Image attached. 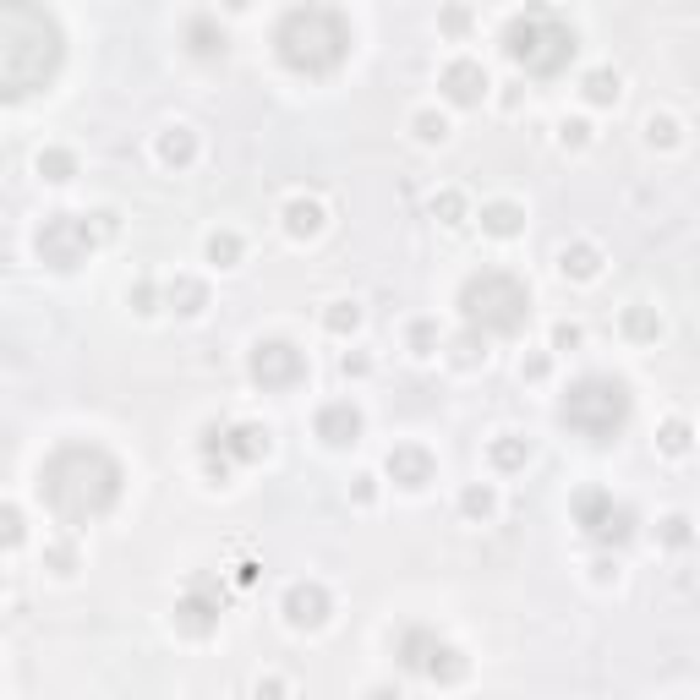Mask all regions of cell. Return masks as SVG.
I'll use <instances>...</instances> for the list:
<instances>
[{
    "label": "cell",
    "mask_w": 700,
    "mask_h": 700,
    "mask_svg": "<svg viewBox=\"0 0 700 700\" xmlns=\"http://www.w3.org/2000/svg\"><path fill=\"white\" fill-rule=\"evenodd\" d=\"M66 33L50 6L0 0V104L33 99L61 77Z\"/></svg>",
    "instance_id": "1"
},
{
    "label": "cell",
    "mask_w": 700,
    "mask_h": 700,
    "mask_svg": "<svg viewBox=\"0 0 700 700\" xmlns=\"http://www.w3.org/2000/svg\"><path fill=\"white\" fill-rule=\"evenodd\" d=\"M126 471L110 449L99 443H61L50 460L39 465V498L50 504L55 520L66 525H88L104 520L115 504H121Z\"/></svg>",
    "instance_id": "2"
},
{
    "label": "cell",
    "mask_w": 700,
    "mask_h": 700,
    "mask_svg": "<svg viewBox=\"0 0 700 700\" xmlns=\"http://www.w3.org/2000/svg\"><path fill=\"white\" fill-rule=\"evenodd\" d=\"M274 55L301 77H329L350 55V22L334 6H290L274 28Z\"/></svg>",
    "instance_id": "3"
},
{
    "label": "cell",
    "mask_w": 700,
    "mask_h": 700,
    "mask_svg": "<svg viewBox=\"0 0 700 700\" xmlns=\"http://www.w3.org/2000/svg\"><path fill=\"white\" fill-rule=\"evenodd\" d=\"M629 411H635V400H629L624 378H613V372H586V378H575L564 389V400H558V427H569V433L586 438V443H613L629 427Z\"/></svg>",
    "instance_id": "4"
},
{
    "label": "cell",
    "mask_w": 700,
    "mask_h": 700,
    "mask_svg": "<svg viewBox=\"0 0 700 700\" xmlns=\"http://www.w3.org/2000/svg\"><path fill=\"white\" fill-rule=\"evenodd\" d=\"M575 50H580L575 28H569L553 6H525L504 28V55L525 77H558L569 61H575Z\"/></svg>",
    "instance_id": "5"
},
{
    "label": "cell",
    "mask_w": 700,
    "mask_h": 700,
    "mask_svg": "<svg viewBox=\"0 0 700 700\" xmlns=\"http://www.w3.org/2000/svg\"><path fill=\"white\" fill-rule=\"evenodd\" d=\"M460 318L471 323L476 334H493V340H509L531 323V290L525 279L504 274V268H482L460 285Z\"/></svg>",
    "instance_id": "6"
},
{
    "label": "cell",
    "mask_w": 700,
    "mask_h": 700,
    "mask_svg": "<svg viewBox=\"0 0 700 700\" xmlns=\"http://www.w3.org/2000/svg\"><path fill=\"white\" fill-rule=\"evenodd\" d=\"M394 657H400L405 673H416V679H427V684H460L465 679L460 646H449V640L427 624H405L400 640H394Z\"/></svg>",
    "instance_id": "7"
},
{
    "label": "cell",
    "mask_w": 700,
    "mask_h": 700,
    "mask_svg": "<svg viewBox=\"0 0 700 700\" xmlns=\"http://www.w3.org/2000/svg\"><path fill=\"white\" fill-rule=\"evenodd\" d=\"M575 525L586 531V542L597 547H624L635 536V509L618 504L608 487H580L575 493Z\"/></svg>",
    "instance_id": "8"
},
{
    "label": "cell",
    "mask_w": 700,
    "mask_h": 700,
    "mask_svg": "<svg viewBox=\"0 0 700 700\" xmlns=\"http://www.w3.org/2000/svg\"><path fill=\"white\" fill-rule=\"evenodd\" d=\"M93 241H99V236H93V225H88L83 214H50L39 225V236H33V247H39V263L72 274L77 263H88Z\"/></svg>",
    "instance_id": "9"
},
{
    "label": "cell",
    "mask_w": 700,
    "mask_h": 700,
    "mask_svg": "<svg viewBox=\"0 0 700 700\" xmlns=\"http://www.w3.org/2000/svg\"><path fill=\"white\" fill-rule=\"evenodd\" d=\"M247 372H252V383L268 389V394L296 389V383L307 378V350L290 345V340H258L252 356H247Z\"/></svg>",
    "instance_id": "10"
},
{
    "label": "cell",
    "mask_w": 700,
    "mask_h": 700,
    "mask_svg": "<svg viewBox=\"0 0 700 700\" xmlns=\"http://www.w3.org/2000/svg\"><path fill=\"white\" fill-rule=\"evenodd\" d=\"M203 454H225V460H263V454H268V427H258V422L203 427Z\"/></svg>",
    "instance_id": "11"
},
{
    "label": "cell",
    "mask_w": 700,
    "mask_h": 700,
    "mask_svg": "<svg viewBox=\"0 0 700 700\" xmlns=\"http://www.w3.org/2000/svg\"><path fill=\"white\" fill-rule=\"evenodd\" d=\"M219 602L225 597L214 591V580H197V586L175 602V624H181L186 635H214L219 629Z\"/></svg>",
    "instance_id": "12"
},
{
    "label": "cell",
    "mask_w": 700,
    "mask_h": 700,
    "mask_svg": "<svg viewBox=\"0 0 700 700\" xmlns=\"http://www.w3.org/2000/svg\"><path fill=\"white\" fill-rule=\"evenodd\" d=\"M285 618L296 629H318L323 618H329V591H323L318 580H296V586L285 591Z\"/></svg>",
    "instance_id": "13"
},
{
    "label": "cell",
    "mask_w": 700,
    "mask_h": 700,
    "mask_svg": "<svg viewBox=\"0 0 700 700\" xmlns=\"http://www.w3.org/2000/svg\"><path fill=\"white\" fill-rule=\"evenodd\" d=\"M438 88L449 93V104H482V93H487L482 61H449L443 77H438Z\"/></svg>",
    "instance_id": "14"
},
{
    "label": "cell",
    "mask_w": 700,
    "mask_h": 700,
    "mask_svg": "<svg viewBox=\"0 0 700 700\" xmlns=\"http://www.w3.org/2000/svg\"><path fill=\"white\" fill-rule=\"evenodd\" d=\"M433 471H438V465H433V454H427V449H416V443H400V449H389V476H394L400 487H411V493H416V487H427V482H433Z\"/></svg>",
    "instance_id": "15"
},
{
    "label": "cell",
    "mask_w": 700,
    "mask_h": 700,
    "mask_svg": "<svg viewBox=\"0 0 700 700\" xmlns=\"http://www.w3.org/2000/svg\"><path fill=\"white\" fill-rule=\"evenodd\" d=\"M318 438H323V443H334V449L356 443V438H361V411H356L350 400L323 405V411H318Z\"/></svg>",
    "instance_id": "16"
},
{
    "label": "cell",
    "mask_w": 700,
    "mask_h": 700,
    "mask_svg": "<svg viewBox=\"0 0 700 700\" xmlns=\"http://www.w3.org/2000/svg\"><path fill=\"white\" fill-rule=\"evenodd\" d=\"M186 50H192L197 61H219V55H225V28H219L214 17H192L186 22Z\"/></svg>",
    "instance_id": "17"
},
{
    "label": "cell",
    "mask_w": 700,
    "mask_h": 700,
    "mask_svg": "<svg viewBox=\"0 0 700 700\" xmlns=\"http://www.w3.org/2000/svg\"><path fill=\"white\" fill-rule=\"evenodd\" d=\"M285 230L296 241H312L323 230V203H312V197H290L285 203Z\"/></svg>",
    "instance_id": "18"
},
{
    "label": "cell",
    "mask_w": 700,
    "mask_h": 700,
    "mask_svg": "<svg viewBox=\"0 0 700 700\" xmlns=\"http://www.w3.org/2000/svg\"><path fill=\"white\" fill-rule=\"evenodd\" d=\"M192 154H197V137L186 132V126H165V132H159V159H165L170 170H186Z\"/></svg>",
    "instance_id": "19"
},
{
    "label": "cell",
    "mask_w": 700,
    "mask_h": 700,
    "mask_svg": "<svg viewBox=\"0 0 700 700\" xmlns=\"http://www.w3.org/2000/svg\"><path fill=\"white\" fill-rule=\"evenodd\" d=\"M558 268H564L569 279H597V268H602V252L591 247V241H575V247H564V258H558Z\"/></svg>",
    "instance_id": "20"
},
{
    "label": "cell",
    "mask_w": 700,
    "mask_h": 700,
    "mask_svg": "<svg viewBox=\"0 0 700 700\" xmlns=\"http://www.w3.org/2000/svg\"><path fill=\"white\" fill-rule=\"evenodd\" d=\"M520 225H525V214H520V208L515 203H487L482 208V230H487V236H520Z\"/></svg>",
    "instance_id": "21"
},
{
    "label": "cell",
    "mask_w": 700,
    "mask_h": 700,
    "mask_svg": "<svg viewBox=\"0 0 700 700\" xmlns=\"http://www.w3.org/2000/svg\"><path fill=\"white\" fill-rule=\"evenodd\" d=\"M525 460H531V443H525V438H515V433L493 438V465H498V471H520Z\"/></svg>",
    "instance_id": "22"
},
{
    "label": "cell",
    "mask_w": 700,
    "mask_h": 700,
    "mask_svg": "<svg viewBox=\"0 0 700 700\" xmlns=\"http://www.w3.org/2000/svg\"><path fill=\"white\" fill-rule=\"evenodd\" d=\"M170 307L186 312V318H197V312L208 307V290L197 285V279H175V285H170Z\"/></svg>",
    "instance_id": "23"
},
{
    "label": "cell",
    "mask_w": 700,
    "mask_h": 700,
    "mask_svg": "<svg viewBox=\"0 0 700 700\" xmlns=\"http://www.w3.org/2000/svg\"><path fill=\"white\" fill-rule=\"evenodd\" d=\"M39 175H44V181H72L77 159L66 154V148H44V154H39Z\"/></svg>",
    "instance_id": "24"
},
{
    "label": "cell",
    "mask_w": 700,
    "mask_h": 700,
    "mask_svg": "<svg viewBox=\"0 0 700 700\" xmlns=\"http://www.w3.org/2000/svg\"><path fill=\"white\" fill-rule=\"evenodd\" d=\"M28 542V525H22V509L0 504V553H11V547Z\"/></svg>",
    "instance_id": "25"
},
{
    "label": "cell",
    "mask_w": 700,
    "mask_h": 700,
    "mask_svg": "<svg viewBox=\"0 0 700 700\" xmlns=\"http://www.w3.org/2000/svg\"><path fill=\"white\" fill-rule=\"evenodd\" d=\"M323 323H329V334H350V329L361 323V307H356V301H329Z\"/></svg>",
    "instance_id": "26"
},
{
    "label": "cell",
    "mask_w": 700,
    "mask_h": 700,
    "mask_svg": "<svg viewBox=\"0 0 700 700\" xmlns=\"http://www.w3.org/2000/svg\"><path fill=\"white\" fill-rule=\"evenodd\" d=\"M460 509H465V515H471V520H487V515H493V509H498L493 487H465V493H460Z\"/></svg>",
    "instance_id": "27"
},
{
    "label": "cell",
    "mask_w": 700,
    "mask_h": 700,
    "mask_svg": "<svg viewBox=\"0 0 700 700\" xmlns=\"http://www.w3.org/2000/svg\"><path fill=\"white\" fill-rule=\"evenodd\" d=\"M586 99L591 104H613L618 99V72H591L586 77Z\"/></svg>",
    "instance_id": "28"
},
{
    "label": "cell",
    "mask_w": 700,
    "mask_h": 700,
    "mask_svg": "<svg viewBox=\"0 0 700 700\" xmlns=\"http://www.w3.org/2000/svg\"><path fill=\"white\" fill-rule=\"evenodd\" d=\"M624 329L635 334V340H657V329H662V323H657V312H651V307H629Z\"/></svg>",
    "instance_id": "29"
},
{
    "label": "cell",
    "mask_w": 700,
    "mask_h": 700,
    "mask_svg": "<svg viewBox=\"0 0 700 700\" xmlns=\"http://www.w3.org/2000/svg\"><path fill=\"white\" fill-rule=\"evenodd\" d=\"M208 258H214L219 268H230L241 258V236H230V230H225V236H208Z\"/></svg>",
    "instance_id": "30"
},
{
    "label": "cell",
    "mask_w": 700,
    "mask_h": 700,
    "mask_svg": "<svg viewBox=\"0 0 700 700\" xmlns=\"http://www.w3.org/2000/svg\"><path fill=\"white\" fill-rule=\"evenodd\" d=\"M433 214H443V225H460V214H465V203H460V192H443L438 203H433Z\"/></svg>",
    "instance_id": "31"
},
{
    "label": "cell",
    "mask_w": 700,
    "mask_h": 700,
    "mask_svg": "<svg viewBox=\"0 0 700 700\" xmlns=\"http://www.w3.org/2000/svg\"><path fill=\"white\" fill-rule=\"evenodd\" d=\"M662 449L684 454V449H690V427H684V422H668V427H662Z\"/></svg>",
    "instance_id": "32"
},
{
    "label": "cell",
    "mask_w": 700,
    "mask_h": 700,
    "mask_svg": "<svg viewBox=\"0 0 700 700\" xmlns=\"http://www.w3.org/2000/svg\"><path fill=\"white\" fill-rule=\"evenodd\" d=\"M558 137H564V148H586L591 126L586 121H564V126H558Z\"/></svg>",
    "instance_id": "33"
},
{
    "label": "cell",
    "mask_w": 700,
    "mask_h": 700,
    "mask_svg": "<svg viewBox=\"0 0 700 700\" xmlns=\"http://www.w3.org/2000/svg\"><path fill=\"white\" fill-rule=\"evenodd\" d=\"M416 137H427V143H438V137H443V121H438V115H416Z\"/></svg>",
    "instance_id": "34"
},
{
    "label": "cell",
    "mask_w": 700,
    "mask_h": 700,
    "mask_svg": "<svg viewBox=\"0 0 700 700\" xmlns=\"http://www.w3.org/2000/svg\"><path fill=\"white\" fill-rule=\"evenodd\" d=\"M553 345H558V350L580 345V329H575V323H558V329H553Z\"/></svg>",
    "instance_id": "35"
},
{
    "label": "cell",
    "mask_w": 700,
    "mask_h": 700,
    "mask_svg": "<svg viewBox=\"0 0 700 700\" xmlns=\"http://www.w3.org/2000/svg\"><path fill=\"white\" fill-rule=\"evenodd\" d=\"M646 132H651V143H673V121H668V115H662V121L651 115V126H646Z\"/></svg>",
    "instance_id": "36"
},
{
    "label": "cell",
    "mask_w": 700,
    "mask_h": 700,
    "mask_svg": "<svg viewBox=\"0 0 700 700\" xmlns=\"http://www.w3.org/2000/svg\"><path fill=\"white\" fill-rule=\"evenodd\" d=\"M662 536H668L673 547H679V542H690V520H679V515H673V520H668V531H662Z\"/></svg>",
    "instance_id": "37"
},
{
    "label": "cell",
    "mask_w": 700,
    "mask_h": 700,
    "mask_svg": "<svg viewBox=\"0 0 700 700\" xmlns=\"http://www.w3.org/2000/svg\"><path fill=\"white\" fill-rule=\"evenodd\" d=\"M411 340H416V350L427 356V350H433V323H416V329H411Z\"/></svg>",
    "instance_id": "38"
},
{
    "label": "cell",
    "mask_w": 700,
    "mask_h": 700,
    "mask_svg": "<svg viewBox=\"0 0 700 700\" xmlns=\"http://www.w3.org/2000/svg\"><path fill=\"white\" fill-rule=\"evenodd\" d=\"M50 564L61 569V575H72V547H50Z\"/></svg>",
    "instance_id": "39"
}]
</instances>
